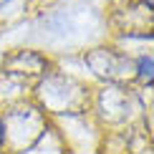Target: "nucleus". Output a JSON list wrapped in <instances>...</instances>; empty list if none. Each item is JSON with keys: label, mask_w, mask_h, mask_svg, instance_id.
Here are the masks:
<instances>
[{"label": "nucleus", "mask_w": 154, "mask_h": 154, "mask_svg": "<svg viewBox=\"0 0 154 154\" xmlns=\"http://www.w3.org/2000/svg\"><path fill=\"white\" fill-rule=\"evenodd\" d=\"M88 66L94 68V73L106 76V79H116V76L124 73V68H129V61L121 58L114 51H96V53L88 56Z\"/></svg>", "instance_id": "obj_1"}, {"label": "nucleus", "mask_w": 154, "mask_h": 154, "mask_svg": "<svg viewBox=\"0 0 154 154\" xmlns=\"http://www.w3.org/2000/svg\"><path fill=\"white\" fill-rule=\"evenodd\" d=\"M139 76L152 81V56H142L139 58Z\"/></svg>", "instance_id": "obj_2"}]
</instances>
